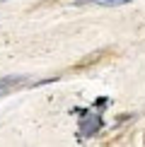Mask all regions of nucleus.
<instances>
[{
  "label": "nucleus",
  "mask_w": 145,
  "mask_h": 147,
  "mask_svg": "<svg viewBox=\"0 0 145 147\" xmlns=\"http://www.w3.org/2000/svg\"><path fill=\"white\" fill-rule=\"evenodd\" d=\"M97 128H99V118H87L82 123V135H92Z\"/></svg>",
  "instance_id": "obj_1"
},
{
  "label": "nucleus",
  "mask_w": 145,
  "mask_h": 147,
  "mask_svg": "<svg viewBox=\"0 0 145 147\" xmlns=\"http://www.w3.org/2000/svg\"><path fill=\"white\" fill-rule=\"evenodd\" d=\"M99 5H123V3H131V0H94Z\"/></svg>",
  "instance_id": "obj_2"
},
{
  "label": "nucleus",
  "mask_w": 145,
  "mask_h": 147,
  "mask_svg": "<svg viewBox=\"0 0 145 147\" xmlns=\"http://www.w3.org/2000/svg\"><path fill=\"white\" fill-rule=\"evenodd\" d=\"M85 3H89V0H77V5H85Z\"/></svg>",
  "instance_id": "obj_3"
}]
</instances>
